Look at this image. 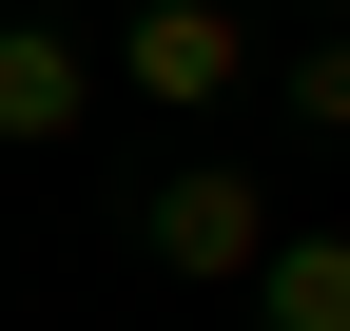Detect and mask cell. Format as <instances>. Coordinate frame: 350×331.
Returning a JSON list of instances; mask_svg holds the SVG:
<instances>
[{"mask_svg":"<svg viewBox=\"0 0 350 331\" xmlns=\"http://www.w3.org/2000/svg\"><path fill=\"white\" fill-rule=\"evenodd\" d=\"M273 234H292V215L234 176V156H175V176L137 195V254L175 273V293H253V273H273Z\"/></svg>","mask_w":350,"mask_h":331,"instance_id":"6da1fadb","label":"cell"},{"mask_svg":"<svg viewBox=\"0 0 350 331\" xmlns=\"http://www.w3.org/2000/svg\"><path fill=\"white\" fill-rule=\"evenodd\" d=\"M117 78H137L156 117H234V98H273V39H253L234 0H137V20H117Z\"/></svg>","mask_w":350,"mask_h":331,"instance_id":"7a4b0ae2","label":"cell"},{"mask_svg":"<svg viewBox=\"0 0 350 331\" xmlns=\"http://www.w3.org/2000/svg\"><path fill=\"white\" fill-rule=\"evenodd\" d=\"M78 117H98V59L59 20H0V156H78Z\"/></svg>","mask_w":350,"mask_h":331,"instance_id":"3957f363","label":"cell"},{"mask_svg":"<svg viewBox=\"0 0 350 331\" xmlns=\"http://www.w3.org/2000/svg\"><path fill=\"white\" fill-rule=\"evenodd\" d=\"M253 331H350V234H273V273H253Z\"/></svg>","mask_w":350,"mask_h":331,"instance_id":"277c9868","label":"cell"},{"mask_svg":"<svg viewBox=\"0 0 350 331\" xmlns=\"http://www.w3.org/2000/svg\"><path fill=\"white\" fill-rule=\"evenodd\" d=\"M273 117H312V137H350V20H312V39L273 59Z\"/></svg>","mask_w":350,"mask_h":331,"instance_id":"5b68a950","label":"cell"},{"mask_svg":"<svg viewBox=\"0 0 350 331\" xmlns=\"http://www.w3.org/2000/svg\"><path fill=\"white\" fill-rule=\"evenodd\" d=\"M312 20H350V0H312Z\"/></svg>","mask_w":350,"mask_h":331,"instance_id":"8992f818","label":"cell"}]
</instances>
